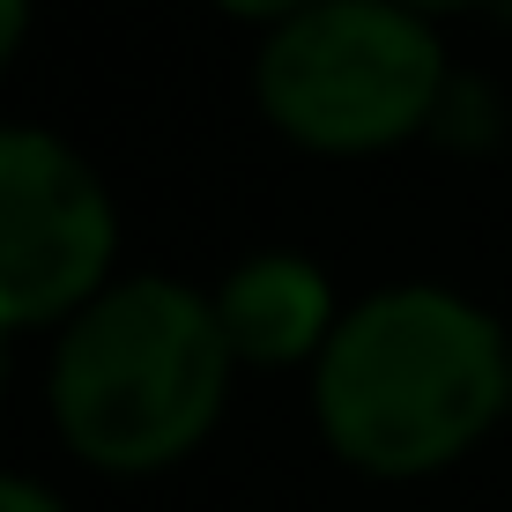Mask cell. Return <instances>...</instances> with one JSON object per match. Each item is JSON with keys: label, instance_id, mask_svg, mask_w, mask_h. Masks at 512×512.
I'll return each mask as SVG.
<instances>
[{"label": "cell", "instance_id": "1", "mask_svg": "<svg viewBox=\"0 0 512 512\" xmlns=\"http://www.w3.org/2000/svg\"><path fill=\"white\" fill-rule=\"evenodd\" d=\"M512 394L505 327L446 282H394L334 320L312 357V416L342 461L423 475L461 461Z\"/></svg>", "mask_w": 512, "mask_h": 512}, {"label": "cell", "instance_id": "2", "mask_svg": "<svg viewBox=\"0 0 512 512\" xmlns=\"http://www.w3.org/2000/svg\"><path fill=\"white\" fill-rule=\"evenodd\" d=\"M231 342L216 297L179 275L104 282L60 327L52 423L90 468H171L208 438L231 394Z\"/></svg>", "mask_w": 512, "mask_h": 512}, {"label": "cell", "instance_id": "3", "mask_svg": "<svg viewBox=\"0 0 512 512\" xmlns=\"http://www.w3.org/2000/svg\"><path fill=\"white\" fill-rule=\"evenodd\" d=\"M253 90L282 134L320 156L394 149L446 90V38L401 0H312L268 23Z\"/></svg>", "mask_w": 512, "mask_h": 512}, {"label": "cell", "instance_id": "4", "mask_svg": "<svg viewBox=\"0 0 512 512\" xmlns=\"http://www.w3.org/2000/svg\"><path fill=\"white\" fill-rule=\"evenodd\" d=\"M119 253V208L52 127L0 119V327L75 320Z\"/></svg>", "mask_w": 512, "mask_h": 512}, {"label": "cell", "instance_id": "5", "mask_svg": "<svg viewBox=\"0 0 512 512\" xmlns=\"http://www.w3.org/2000/svg\"><path fill=\"white\" fill-rule=\"evenodd\" d=\"M216 320H223V342L231 357L245 364H297V357H320L327 334H334V290H327V268L305 253H245L231 275L216 282Z\"/></svg>", "mask_w": 512, "mask_h": 512}, {"label": "cell", "instance_id": "6", "mask_svg": "<svg viewBox=\"0 0 512 512\" xmlns=\"http://www.w3.org/2000/svg\"><path fill=\"white\" fill-rule=\"evenodd\" d=\"M0 512H67L52 490L38 483V475H15V468H0Z\"/></svg>", "mask_w": 512, "mask_h": 512}, {"label": "cell", "instance_id": "7", "mask_svg": "<svg viewBox=\"0 0 512 512\" xmlns=\"http://www.w3.org/2000/svg\"><path fill=\"white\" fill-rule=\"evenodd\" d=\"M23 30H30V0H0V67L15 60V45H23Z\"/></svg>", "mask_w": 512, "mask_h": 512}, {"label": "cell", "instance_id": "8", "mask_svg": "<svg viewBox=\"0 0 512 512\" xmlns=\"http://www.w3.org/2000/svg\"><path fill=\"white\" fill-rule=\"evenodd\" d=\"M231 15H260V23H282V15H297V8H312V0H223Z\"/></svg>", "mask_w": 512, "mask_h": 512}, {"label": "cell", "instance_id": "9", "mask_svg": "<svg viewBox=\"0 0 512 512\" xmlns=\"http://www.w3.org/2000/svg\"><path fill=\"white\" fill-rule=\"evenodd\" d=\"M401 8H416V15H438V8H468V0H401Z\"/></svg>", "mask_w": 512, "mask_h": 512}, {"label": "cell", "instance_id": "10", "mask_svg": "<svg viewBox=\"0 0 512 512\" xmlns=\"http://www.w3.org/2000/svg\"><path fill=\"white\" fill-rule=\"evenodd\" d=\"M0 386H8V327H0Z\"/></svg>", "mask_w": 512, "mask_h": 512}]
</instances>
